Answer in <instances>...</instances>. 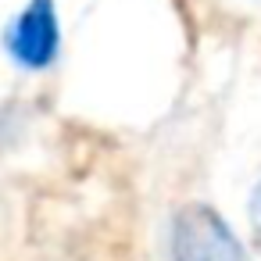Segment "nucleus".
Returning <instances> with one entry per match:
<instances>
[{"instance_id":"obj_1","label":"nucleus","mask_w":261,"mask_h":261,"mask_svg":"<svg viewBox=\"0 0 261 261\" xmlns=\"http://www.w3.org/2000/svg\"><path fill=\"white\" fill-rule=\"evenodd\" d=\"M168 254L172 261H250L232 225L204 200H190L172 215Z\"/></svg>"},{"instance_id":"obj_2","label":"nucleus","mask_w":261,"mask_h":261,"mask_svg":"<svg viewBox=\"0 0 261 261\" xmlns=\"http://www.w3.org/2000/svg\"><path fill=\"white\" fill-rule=\"evenodd\" d=\"M4 54L22 72H47L61 58L58 0H25L4 29Z\"/></svg>"},{"instance_id":"obj_3","label":"nucleus","mask_w":261,"mask_h":261,"mask_svg":"<svg viewBox=\"0 0 261 261\" xmlns=\"http://www.w3.org/2000/svg\"><path fill=\"white\" fill-rule=\"evenodd\" d=\"M247 218H250L254 243L261 247V179H257V182H254V190H250V200H247Z\"/></svg>"}]
</instances>
